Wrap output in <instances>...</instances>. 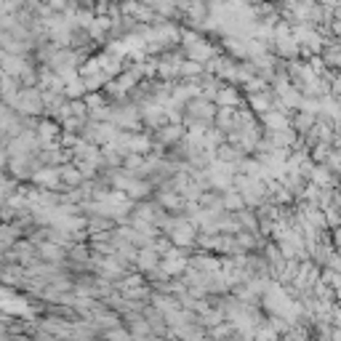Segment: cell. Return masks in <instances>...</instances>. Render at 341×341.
Segmentation results:
<instances>
[{"mask_svg":"<svg viewBox=\"0 0 341 341\" xmlns=\"http://www.w3.org/2000/svg\"><path fill=\"white\" fill-rule=\"evenodd\" d=\"M317 3H323V6H333V3H338V0H317Z\"/></svg>","mask_w":341,"mask_h":341,"instance_id":"1","label":"cell"}]
</instances>
